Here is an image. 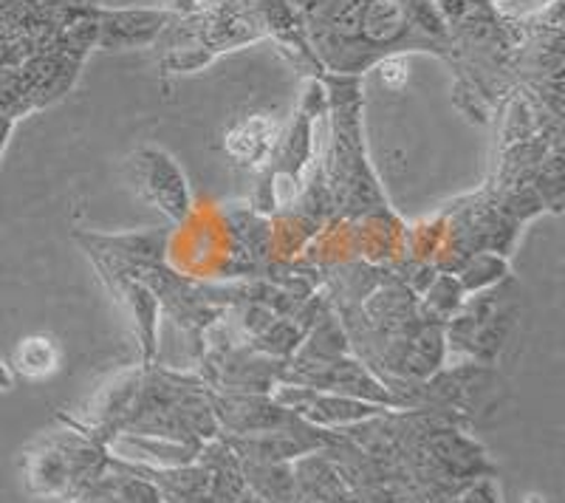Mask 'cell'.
Wrapping results in <instances>:
<instances>
[{"label": "cell", "instance_id": "cell-4", "mask_svg": "<svg viewBox=\"0 0 565 503\" xmlns=\"http://www.w3.org/2000/svg\"><path fill=\"white\" fill-rule=\"evenodd\" d=\"M463 503H492V501H489V497H476V495H472V497H469V501H463Z\"/></svg>", "mask_w": 565, "mask_h": 503}, {"label": "cell", "instance_id": "cell-2", "mask_svg": "<svg viewBox=\"0 0 565 503\" xmlns=\"http://www.w3.org/2000/svg\"><path fill=\"white\" fill-rule=\"evenodd\" d=\"M269 130H271V125L266 122V119H252V122L241 125V128L230 136L232 156L246 159V156H255L257 150H264Z\"/></svg>", "mask_w": 565, "mask_h": 503}, {"label": "cell", "instance_id": "cell-1", "mask_svg": "<svg viewBox=\"0 0 565 503\" xmlns=\"http://www.w3.org/2000/svg\"><path fill=\"white\" fill-rule=\"evenodd\" d=\"M60 362V351L49 336H29L14 351V368L29 379H43L54 374Z\"/></svg>", "mask_w": 565, "mask_h": 503}, {"label": "cell", "instance_id": "cell-3", "mask_svg": "<svg viewBox=\"0 0 565 503\" xmlns=\"http://www.w3.org/2000/svg\"><path fill=\"white\" fill-rule=\"evenodd\" d=\"M12 387V371L0 362V390H9Z\"/></svg>", "mask_w": 565, "mask_h": 503}]
</instances>
